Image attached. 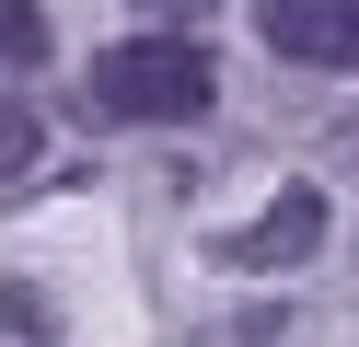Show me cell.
<instances>
[{
    "label": "cell",
    "mask_w": 359,
    "mask_h": 347,
    "mask_svg": "<svg viewBox=\"0 0 359 347\" xmlns=\"http://www.w3.org/2000/svg\"><path fill=\"white\" fill-rule=\"evenodd\" d=\"M209 104H220V58L186 23H151L93 58V116H116V128H197Z\"/></svg>",
    "instance_id": "obj_1"
},
{
    "label": "cell",
    "mask_w": 359,
    "mask_h": 347,
    "mask_svg": "<svg viewBox=\"0 0 359 347\" xmlns=\"http://www.w3.org/2000/svg\"><path fill=\"white\" fill-rule=\"evenodd\" d=\"M325 231H336L325 185H278V197H266L255 220L220 243V266H243V278H290V266H313V254H325Z\"/></svg>",
    "instance_id": "obj_2"
},
{
    "label": "cell",
    "mask_w": 359,
    "mask_h": 347,
    "mask_svg": "<svg viewBox=\"0 0 359 347\" xmlns=\"http://www.w3.org/2000/svg\"><path fill=\"white\" fill-rule=\"evenodd\" d=\"M255 35L290 69H359V0H255Z\"/></svg>",
    "instance_id": "obj_3"
},
{
    "label": "cell",
    "mask_w": 359,
    "mask_h": 347,
    "mask_svg": "<svg viewBox=\"0 0 359 347\" xmlns=\"http://www.w3.org/2000/svg\"><path fill=\"white\" fill-rule=\"evenodd\" d=\"M0 69H47V12L35 0H0Z\"/></svg>",
    "instance_id": "obj_4"
},
{
    "label": "cell",
    "mask_w": 359,
    "mask_h": 347,
    "mask_svg": "<svg viewBox=\"0 0 359 347\" xmlns=\"http://www.w3.org/2000/svg\"><path fill=\"white\" fill-rule=\"evenodd\" d=\"M35 139H47V128H35V104H24V93H0V174H24Z\"/></svg>",
    "instance_id": "obj_5"
},
{
    "label": "cell",
    "mask_w": 359,
    "mask_h": 347,
    "mask_svg": "<svg viewBox=\"0 0 359 347\" xmlns=\"http://www.w3.org/2000/svg\"><path fill=\"white\" fill-rule=\"evenodd\" d=\"M140 23H197V12H220V0H128Z\"/></svg>",
    "instance_id": "obj_6"
}]
</instances>
